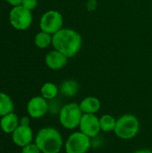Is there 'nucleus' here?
<instances>
[{
  "instance_id": "obj_24",
  "label": "nucleus",
  "mask_w": 152,
  "mask_h": 153,
  "mask_svg": "<svg viewBox=\"0 0 152 153\" xmlns=\"http://www.w3.org/2000/svg\"><path fill=\"white\" fill-rule=\"evenodd\" d=\"M133 153H152V151H151V150H147V149H142V150L135 151Z\"/></svg>"
},
{
  "instance_id": "obj_23",
  "label": "nucleus",
  "mask_w": 152,
  "mask_h": 153,
  "mask_svg": "<svg viewBox=\"0 0 152 153\" xmlns=\"http://www.w3.org/2000/svg\"><path fill=\"white\" fill-rule=\"evenodd\" d=\"M86 6L88 7V9H90V8H91L92 10H93V9H96V6H97V2H96L95 0H90V1L87 3Z\"/></svg>"
},
{
  "instance_id": "obj_15",
  "label": "nucleus",
  "mask_w": 152,
  "mask_h": 153,
  "mask_svg": "<svg viewBox=\"0 0 152 153\" xmlns=\"http://www.w3.org/2000/svg\"><path fill=\"white\" fill-rule=\"evenodd\" d=\"M13 102L9 95L0 91V117L13 112Z\"/></svg>"
},
{
  "instance_id": "obj_9",
  "label": "nucleus",
  "mask_w": 152,
  "mask_h": 153,
  "mask_svg": "<svg viewBox=\"0 0 152 153\" xmlns=\"http://www.w3.org/2000/svg\"><path fill=\"white\" fill-rule=\"evenodd\" d=\"M48 108V103L42 96H35L31 98L26 107L29 117L36 119L44 117L47 113Z\"/></svg>"
},
{
  "instance_id": "obj_11",
  "label": "nucleus",
  "mask_w": 152,
  "mask_h": 153,
  "mask_svg": "<svg viewBox=\"0 0 152 153\" xmlns=\"http://www.w3.org/2000/svg\"><path fill=\"white\" fill-rule=\"evenodd\" d=\"M68 61V57L61 52L54 49L49 51L45 56V64L51 70H61L63 69Z\"/></svg>"
},
{
  "instance_id": "obj_14",
  "label": "nucleus",
  "mask_w": 152,
  "mask_h": 153,
  "mask_svg": "<svg viewBox=\"0 0 152 153\" xmlns=\"http://www.w3.org/2000/svg\"><path fill=\"white\" fill-rule=\"evenodd\" d=\"M80 90L79 83L74 80H66L62 82L59 88V92L65 97H73L75 96Z\"/></svg>"
},
{
  "instance_id": "obj_6",
  "label": "nucleus",
  "mask_w": 152,
  "mask_h": 153,
  "mask_svg": "<svg viewBox=\"0 0 152 153\" xmlns=\"http://www.w3.org/2000/svg\"><path fill=\"white\" fill-rule=\"evenodd\" d=\"M31 11L24 8L22 5L13 6L9 13V22L17 30H25L32 23Z\"/></svg>"
},
{
  "instance_id": "obj_22",
  "label": "nucleus",
  "mask_w": 152,
  "mask_h": 153,
  "mask_svg": "<svg viewBox=\"0 0 152 153\" xmlns=\"http://www.w3.org/2000/svg\"><path fill=\"white\" fill-rule=\"evenodd\" d=\"M9 4H11L13 7V6H18V5H21L22 4V0H5Z\"/></svg>"
},
{
  "instance_id": "obj_8",
  "label": "nucleus",
  "mask_w": 152,
  "mask_h": 153,
  "mask_svg": "<svg viewBox=\"0 0 152 153\" xmlns=\"http://www.w3.org/2000/svg\"><path fill=\"white\" fill-rule=\"evenodd\" d=\"M79 128L80 132L90 139L96 138L101 132L99 117H98L95 114H83L80 122Z\"/></svg>"
},
{
  "instance_id": "obj_12",
  "label": "nucleus",
  "mask_w": 152,
  "mask_h": 153,
  "mask_svg": "<svg viewBox=\"0 0 152 153\" xmlns=\"http://www.w3.org/2000/svg\"><path fill=\"white\" fill-rule=\"evenodd\" d=\"M19 125L20 118L14 112H11L4 116L0 119V128L4 134H12Z\"/></svg>"
},
{
  "instance_id": "obj_13",
  "label": "nucleus",
  "mask_w": 152,
  "mask_h": 153,
  "mask_svg": "<svg viewBox=\"0 0 152 153\" xmlns=\"http://www.w3.org/2000/svg\"><path fill=\"white\" fill-rule=\"evenodd\" d=\"M80 108L83 114H95L98 113L101 108L100 100L93 96L84 98L80 103Z\"/></svg>"
},
{
  "instance_id": "obj_18",
  "label": "nucleus",
  "mask_w": 152,
  "mask_h": 153,
  "mask_svg": "<svg viewBox=\"0 0 152 153\" xmlns=\"http://www.w3.org/2000/svg\"><path fill=\"white\" fill-rule=\"evenodd\" d=\"M116 125V119L111 115H103L99 117L100 130L105 133L114 132Z\"/></svg>"
},
{
  "instance_id": "obj_20",
  "label": "nucleus",
  "mask_w": 152,
  "mask_h": 153,
  "mask_svg": "<svg viewBox=\"0 0 152 153\" xmlns=\"http://www.w3.org/2000/svg\"><path fill=\"white\" fill-rule=\"evenodd\" d=\"M21 5H22L24 8H26L30 11H32L37 7L38 0H22Z\"/></svg>"
},
{
  "instance_id": "obj_10",
  "label": "nucleus",
  "mask_w": 152,
  "mask_h": 153,
  "mask_svg": "<svg viewBox=\"0 0 152 153\" xmlns=\"http://www.w3.org/2000/svg\"><path fill=\"white\" fill-rule=\"evenodd\" d=\"M33 131L30 126H20L12 134V141L18 147H24L32 143Z\"/></svg>"
},
{
  "instance_id": "obj_4",
  "label": "nucleus",
  "mask_w": 152,
  "mask_h": 153,
  "mask_svg": "<svg viewBox=\"0 0 152 153\" xmlns=\"http://www.w3.org/2000/svg\"><path fill=\"white\" fill-rule=\"evenodd\" d=\"M82 115L83 113L80 105L75 102H70L60 108L59 122L64 128L67 130H73L79 127Z\"/></svg>"
},
{
  "instance_id": "obj_17",
  "label": "nucleus",
  "mask_w": 152,
  "mask_h": 153,
  "mask_svg": "<svg viewBox=\"0 0 152 153\" xmlns=\"http://www.w3.org/2000/svg\"><path fill=\"white\" fill-rule=\"evenodd\" d=\"M52 38L53 35L45 32L43 30H40L39 33L36 34L34 38V43L36 47H38L40 49H44L48 48L50 45H52Z\"/></svg>"
},
{
  "instance_id": "obj_3",
  "label": "nucleus",
  "mask_w": 152,
  "mask_h": 153,
  "mask_svg": "<svg viewBox=\"0 0 152 153\" xmlns=\"http://www.w3.org/2000/svg\"><path fill=\"white\" fill-rule=\"evenodd\" d=\"M140 131V122L137 117L125 114L116 119L115 134L122 140H131L134 138Z\"/></svg>"
},
{
  "instance_id": "obj_21",
  "label": "nucleus",
  "mask_w": 152,
  "mask_h": 153,
  "mask_svg": "<svg viewBox=\"0 0 152 153\" xmlns=\"http://www.w3.org/2000/svg\"><path fill=\"white\" fill-rule=\"evenodd\" d=\"M30 117H20V126H30Z\"/></svg>"
},
{
  "instance_id": "obj_2",
  "label": "nucleus",
  "mask_w": 152,
  "mask_h": 153,
  "mask_svg": "<svg viewBox=\"0 0 152 153\" xmlns=\"http://www.w3.org/2000/svg\"><path fill=\"white\" fill-rule=\"evenodd\" d=\"M34 143L41 153H59L64 146L61 133L54 127H44L39 130Z\"/></svg>"
},
{
  "instance_id": "obj_1",
  "label": "nucleus",
  "mask_w": 152,
  "mask_h": 153,
  "mask_svg": "<svg viewBox=\"0 0 152 153\" xmlns=\"http://www.w3.org/2000/svg\"><path fill=\"white\" fill-rule=\"evenodd\" d=\"M52 46L68 58L76 56L82 46L81 34L71 28H63L53 35Z\"/></svg>"
},
{
  "instance_id": "obj_5",
  "label": "nucleus",
  "mask_w": 152,
  "mask_h": 153,
  "mask_svg": "<svg viewBox=\"0 0 152 153\" xmlns=\"http://www.w3.org/2000/svg\"><path fill=\"white\" fill-rule=\"evenodd\" d=\"M90 147L91 139L80 131L71 134L65 143L66 153H87Z\"/></svg>"
},
{
  "instance_id": "obj_19",
  "label": "nucleus",
  "mask_w": 152,
  "mask_h": 153,
  "mask_svg": "<svg viewBox=\"0 0 152 153\" xmlns=\"http://www.w3.org/2000/svg\"><path fill=\"white\" fill-rule=\"evenodd\" d=\"M21 153H41V152L35 143H31L22 147Z\"/></svg>"
},
{
  "instance_id": "obj_7",
  "label": "nucleus",
  "mask_w": 152,
  "mask_h": 153,
  "mask_svg": "<svg viewBox=\"0 0 152 153\" xmlns=\"http://www.w3.org/2000/svg\"><path fill=\"white\" fill-rule=\"evenodd\" d=\"M64 25V17L62 13L56 10H49L44 13L39 21L40 30L54 35L61 29Z\"/></svg>"
},
{
  "instance_id": "obj_16",
  "label": "nucleus",
  "mask_w": 152,
  "mask_h": 153,
  "mask_svg": "<svg viewBox=\"0 0 152 153\" xmlns=\"http://www.w3.org/2000/svg\"><path fill=\"white\" fill-rule=\"evenodd\" d=\"M59 93L58 87L53 82H45L40 88L41 96L47 100H53Z\"/></svg>"
}]
</instances>
